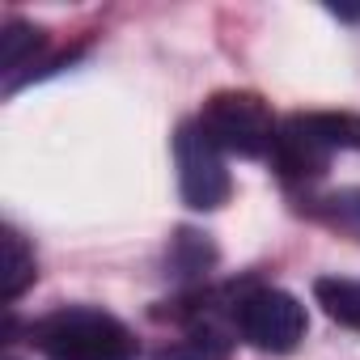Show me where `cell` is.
<instances>
[{"label": "cell", "instance_id": "cell-1", "mask_svg": "<svg viewBox=\"0 0 360 360\" xmlns=\"http://www.w3.org/2000/svg\"><path fill=\"white\" fill-rule=\"evenodd\" d=\"M30 343L47 360H136V335L98 305H60L30 326Z\"/></svg>", "mask_w": 360, "mask_h": 360}, {"label": "cell", "instance_id": "cell-2", "mask_svg": "<svg viewBox=\"0 0 360 360\" xmlns=\"http://www.w3.org/2000/svg\"><path fill=\"white\" fill-rule=\"evenodd\" d=\"M204 136L233 157H267L280 131V119L271 115L267 98L255 89H221L204 102L200 119Z\"/></svg>", "mask_w": 360, "mask_h": 360}, {"label": "cell", "instance_id": "cell-3", "mask_svg": "<svg viewBox=\"0 0 360 360\" xmlns=\"http://www.w3.org/2000/svg\"><path fill=\"white\" fill-rule=\"evenodd\" d=\"M305 326H309L305 305L284 288L259 284V288H246L242 297H233V330L255 352L284 356L305 339Z\"/></svg>", "mask_w": 360, "mask_h": 360}, {"label": "cell", "instance_id": "cell-4", "mask_svg": "<svg viewBox=\"0 0 360 360\" xmlns=\"http://www.w3.org/2000/svg\"><path fill=\"white\" fill-rule=\"evenodd\" d=\"M174 165H178V195L195 212H217L233 195V178L225 169V153L204 136L200 123H183L174 136Z\"/></svg>", "mask_w": 360, "mask_h": 360}, {"label": "cell", "instance_id": "cell-5", "mask_svg": "<svg viewBox=\"0 0 360 360\" xmlns=\"http://www.w3.org/2000/svg\"><path fill=\"white\" fill-rule=\"evenodd\" d=\"M267 161L284 183H314L330 165V144L318 136L309 115H288L276 131V144H271Z\"/></svg>", "mask_w": 360, "mask_h": 360}, {"label": "cell", "instance_id": "cell-6", "mask_svg": "<svg viewBox=\"0 0 360 360\" xmlns=\"http://www.w3.org/2000/svg\"><path fill=\"white\" fill-rule=\"evenodd\" d=\"M0 43H5V56H0V64H5V89H18L22 77L47 51V30H39L30 22H9L5 34H0Z\"/></svg>", "mask_w": 360, "mask_h": 360}, {"label": "cell", "instance_id": "cell-7", "mask_svg": "<svg viewBox=\"0 0 360 360\" xmlns=\"http://www.w3.org/2000/svg\"><path fill=\"white\" fill-rule=\"evenodd\" d=\"M314 301L322 314L347 330H360V280L352 276H318L314 280Z\"/></svg>", "mask_w": 360, "mask_h": 360}, {"label": "cell", "instance_id": "cell-8", "mask_svg": "<svg viewBox=\"0 0 360 360\" xmlns=\"http://www.w3.org/2000/svg\"><path fill=\"white\" fill-rule=\"evenodd\" d=\"M309 217L322 221L330 233H339L347 242H360V187H339L330 195H318L309 204Z\"/></svg>", "mask_w": 360, "mask_h": 360}, {"label": "cell", "instance_id": "cell-9", "mask_svg": "<svg viewBox=\"0 0 360 360\" xmlns=\"http://www.w3.org/2000/svg\"><path fill=\"white\" fill-rule=\"evenodd\" d=\"M34 280H39L34 250L26 246V238H22L18 229H5V271H0V301L13 305Z\"/></svg>", "mask_w": 360, "mask_h": 360}, {"label": "cell", "instance_id": "cell-10", "mask_svg": "<svg viewBox=\"0 0 360 360\" xmlns=\"http://www.w3.org/2000/svg\"><path fill=\"white\" fill-rule=\"evenodd\" d=\"M309 119H314L318 136L330 144V153L335 148H356L360 153V115L339 110V115H309Z\"/></svg>", "mask_w": 360, "mask_h": 360}, {"label": "cell", "instance_id": "cell-11", "mask_svg": "<svg viewBox=\"0 0 360 360\" xmlns=\"http://www.w3.org/2000/svg\"><path fill=\"white\" fill-rule=\"evenodd\" d=\"M9 360H13V356H9Z\"/></svg>", "mask_w": 360, "mask_h": 360}]
</instances>
